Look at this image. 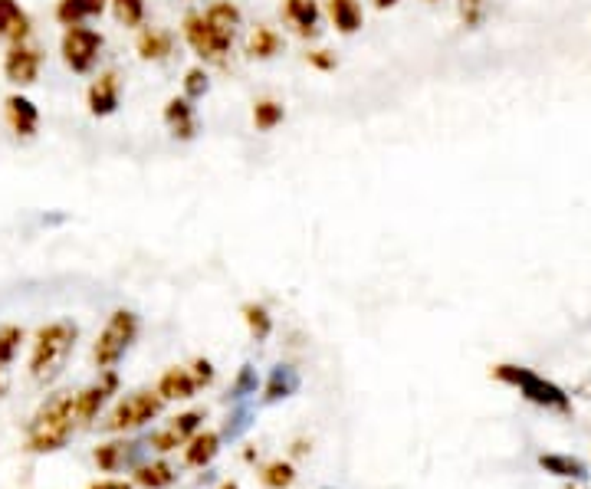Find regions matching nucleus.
Masks as SVG:
<instances>
[{
    "label": "nucleus",
    "instance_id": "1",
    "mask_svg": "<svg viewBox=\"0 0 591 489\" xmlns=\"http://www.w3.org/2000/svg\"><path fill=\"white\" fill-rule=\"evenodd\" d=\"M79 414H76V394L60 391L50 401L40 404V411L33 414L30 430H27V450L30 453H56L69 444V437L76 434Z\"/></svg>",
    "mask_w": 591,
    "mask_h": 489
},
{
    "label": "nucleus",
    "instance_id": "2",
    "mask_svg": "<svg viewBox=\"0 0 591 489\" xmlns=\"http://www.w3.org/2000/svg\"><path fill=\"white\" fill-rule=\"evenodd\" d=\"M79 339V329L69 319H56L50 325H43L33 339V352H30V375L40 384H53L63 375V368L73 355Z\"/></svg>",
    "mask_w": 591,
    "mask_h": 489
},
{
    "label": "nucleus",
    "instance_id": "3",
    "mask_svg": "<svg viewBox=\"0 0 591 489\" xmlns=\"http://www.w3.org/2000/svg\"><path fill=\"white\" fill-rule=\"evenodd\" d=\"M493 378L509 384V388H516L526 401L539 404V407H549V411H562L565 414L572 407L569 394H565L559 384L546 381L542 375H536L532 368H523V365H496L493 368Z\"/></svg>",
    "mask_w": 591,
    "mask_h": 489
},
{
    "label": "nucleus",
    "instance_id": "4",
    "mask_svg": "<svg viewBox=\"0 0 591 489\" xmlns=\"http://www.w3.org/2000/svg\"><path fill=\"white\" fill-rule=\"evenodd\" d=\"M138 339V316L132 309H115L109 322L102 325L96 345H92V362L96 368L109 371L125 358V352L132 348V342Z\"/></svg>",
    "mask_w": 591,
    "mask_h": 489
},
{
    "label": "nucleus",
    "instance_id": "5",
    "mask_svg": "<svg viewBox=\"0 0 591 489\" xmlns=\"http://www.w3.org/2000/svg\"><path fill=\"white\" fill-rule=\"evenodd\" d=\"M181 37L184 43L191 46V50L201 56L204 63H227L230 56V46H234V37L224 30H217L211 20H207L201 10H191V14H184L181 20Z\"/></svg>",
    "mask_w": 591,
    "mask_h": 489
},
{
    "label": "nucleus",
    "instance_id": "6",
    "mask_svg": "<svg viewBox=\"0 0 591 489\" xmlns=\"http://www.w3.org/2000/svg\"><path fill=\"white\" fill-rule=\"evenodd\" d=\"M165 411V398L158 394V388H142V391H132L129 398H122L119 404L112 407L106 430L109 434H129V430L145 427L148 421H155V417Z\"/></svg>",
    "mask_w": 591,
    "mask_h": 489
},
{
    "label": "nucleus",
    "instance_id": "7",
    "mask_svg": "<svg viewBox=\"0 0 591 489\" xmlns=\"http://www.w3.org/2000/svg\"><path fill=\"white\" fill-rule=\"evenodd\" d=\"M102 46H106L102 33L86 27V23H79V27H66L63 40H60V53H63L66 69L69 73H76V76H89L102 60Z\"/></svg>",
    "mask_w": 591,
    "mask_h": 489
},
{
    "label": "nucleus",
    "instance_id": "8",
    "mask_svg": "<svg viewBox=\"0 0 591 489\" xmlns=\"http://www.w3.org/2000/svg\"><path fill=\"white\" fill-rule=\"evenodd\" d=\"M40 69H43V50L33 46L30 40L14 43L4 56V76L14 86H33L40 79Z\"/></svg>",
    "mask_w": 591,
    "mask_h": 489
},
{
    "label": "nucleus",
    "instance_id": "9",
    "mask_svg": "<svg viewBox=\"0 0 591 489\" xmlns=\"http://www.w3.org/2000/svg\"><path fill=\"white\" fill-rule=\"evenodd\" d=\"M86 106L96 119H109V115L119 112L122 106V76L109 69V73H99L86 89Z\"/></svg>",
    "mask_w": 591,
    "mask_h": 489
},
{
    "label": "nucleus",
    "instance_id": "10",
    "mask_svg": "<svg viewBox=\"0 0 591 489\" xmlns=\"http://www.w3.org/2000/svg\"><path fill=\"white\" fill-rule=\"evenodd\" d=\"M201 421H204V414L201 411H184V414H178V417H171V421L161 427V430H155L152 434V450H158V453H171V450H178V447H184L188 440L201 430Z\"/></svg>",
    "mask_w": 591,
    "mask_h": 489
},
{
    "label": "nucleus",
    "instance_id": "11",
    "mask_svg": "<svg viewBox=\"0 0 591 489\" xmlns=\"http://www.w3.org/2000/svg\"><path fill=\"white\" fill-rule=\"evenodd\" d=\"M119 391V375H115V368L102 371L99 381H92L89 388H83L76 394V414H79V424H89L96 421V414L102 411V407L109 404L112 394Z\"/></svg>",
    "mask_w": 591,
    "mask_h": 489
},
{
    "label": "nucleus",
    "instance_id": "12",
    "mask_svg": "<svg viewBox=\"0 0 591 489\" xmlns=\"http://www.w3.org/2000/svg\"><path fill=\"white\" fill-rule=\"evenodd\" d=\"M161 119H165L168 132L178 138V142H194L197 132H201V119H197V109L191 99L175 96L165 102V112H161Z\"/></svg>",
    "mask_w": 591,
    "mask_h": 489
},
{
    "label": "nucleus",
    "instance_id": "13",
    "mask_svg": "<svg viewBox=\"0 0 591 489\" xmlns=\"http://www.w3.org/2000/svg\"><path fill=\"white\" fill-rule=\"evenodd\" d=\"M4 119H7L10 132H14L17 138H33L40 132L37 102H33L30 96H20V92H14V96L4 99Z\"/></svg>",
    "mask_w": 591,
    "mask_h": 489
},
{
    "label": "nucleus",
    "instance_id": "14",
    "mask_svg": "<svg viewBox=\"0 0 591 489\" xmlns=\"http://www.w3.org/2000/svg\"><path fill=\"white\" fill-rule=\"evenodd\" d=\"M283 20L299 37L316 40L322 33V7L319 0H283Z\"/></svg>",
    "mask_w": 591,
    "mask_h": 489
},
{
    "label": "nucleus",
    "instance_id": "15",
    "mask_svg": "<svg viewBox=\"0 0 591 489\" xmlns=\"http://www.w3.org/2000/svg\"><path fill=\"white\" fill-rule=\"evenodd\" d=\"M135 53L142 56L145 63H165L175 56V37L161 27H138Z\"/></svg>",
    "mask_w": 591,
    "mask_h": 489
},
{
    "label": "nucleus",
    "instance_id": "16",
    "mask_svg": "<svg viewBox=\"0 0 591 489\" xmlns=\"http://www.w3.org/2000/svg\"><path fill=\"white\" fill-rule=\"evenodd\" d=\"M33 33V20L23 10L17 0H0V40L14 43H27Z\"/></svg>",
    "mask_w": 591,
    "mask_h": 489
},
{
    "label": "nucleus",
    "instance_id": "17",
    "mask_svg": "<svg viewBox=\"0 0 591 489\" xmlns=\"http://www.w3.org/2000/svg\"><path fill=\"white\" fill-rule=\"evenodd\" d=\"M106 10H109V0H56L53 17L60 27H79V23L102 17Z\"/></svg>",
    "mask_w": 591,
    "mask_h": 489
},
{
    "label": "nucleus",
    "instance_id": "18",
    "mask_svg": "<svg viewBox=\"0 0 591 489\" xmlns=\"http://www.w3.org/2000/svg\"><path fill=\"white\" fill-rule=\"evenodd\" d=\"M326 14H329V23L335 27V33H342V37H352V33L365 27L362 0H326Z\"/></svg>",
    "mask_w": 591,
    "mask_h": 489
},
{
    "label": "nucleus",
    "instance_id": "19",
    "mask_svg": "<svg viewBox=\"0 0 591 489\" xmlns=\"http://www.w3.org/2000/svg\"><path fill=\"white\" fill-rule=\"evenodd\" d=\"M299 384H303V378H299V371L293 365H276L270 371V378H266L263 401L266 404H276V401H283V398H293V394L299 391Z\"/></svg>",
    "mask_w": 591,
    "mask_h": 489
},
{
    "label": "nucleus",
    "instance_id": "20",
    "mask_svg": "<svg viewBox=\"0 0 591 489\" xmlns=\"http://www.w3.org/2000/svg\"><path fill=\"white\" fill-rule=\"evenodd\" d=\"M283 53V37L276 33L273 27H266V23H257V27L250 30V37H247V56L250 60H276V56Z\"/></svg>",
    "mask_w": 591,
    "mask_h": 489
},
{
    "label": "nucleus",
    "instance_id": "21",
    "mask_svg": "<svg viewBox=\"0 0 591 489\" xmlns=\"http://www.w3.org/2000/svg\"><path fill=\"white\" fill-rule=\"evenodd\" d=\"M217 453H220V434H214V430H204L201 434V430H197L188 444H184V463L194 470H204Z\"/></svg>",
    "mask_w": 591,
    "mask_h": 489
},
{
    "label": "nucleus",
    "instance_id": "22",
    "mask_svg": "<svg viewBox=\"0 0 591 489\" xmlns=\"http://www.w3.org/2000/svg\"><path fill=\"white\" fill-rule=\"evenodd\" d=\"M158 394L165 401H191L194 394H197V381L191 378V371L188 368H168L165 375H161L158 381Z\"/></svg>",
    "mask_w": 591,
    "mask_h": 489
},
{
    "label": "nucleus",
    "instance_id": "23",
    "mask_svg": "<svg viewBox=\"0 0 591 489\" xmlns=\"http://www.w3.org/2000/svg\"><path fill=\"white\" fill-rule=\"evenodd\" d=\"M138 450H142V447H138V444H129V440H109V444L96 447V463H99V470L119 473V470H125V463L135 460Z\"/></svg>",
    "mask_w": 591,
    "mask_h": 489
},
{
    "label": "nucleus",
    "instance_id": "24",
    "mask_svg": "<svg viewBox=\"0 0 591 489\" xmlns=\"http://www.w3.org/2000/svg\"><path fill=\"white\" fill-rule=\"evenodd\" d=\"M201 14L211 20L217 30L230 33V37H237V30L243 27V10L234 4V0H214V4H207Z\"/></svg>",
    "mask_w": 591,
    "mask_h": 489
},
{
    "label": "nucleus",
    "instance_id": "25",
    "mask_svg": "<svg viewBox=\"0 0 591 489\" xmlns=\"http://www.w3.org/2000/svg\"><path fill=\"white\" fill-rule=\"evenodd\" d=\"M539 467L552 473V476H562V480H585L588 467L578 457H565V453H542L539 457Z\"/></svg>",
    "mask_w": 591,
    "mask_h": 489
},
{
    "label": "nucleus",
    "instance_id": "26",
    "mask_svg": "<svg viewBox=\"0 0 591 489\" xmlns=\"http://www.w3.org/2000/svg\"><path fill=\"white\" fill-rule=\"evenodd\" d=\"M135 483L145 486V489H168L171 483H175V470H171V463H165V460L138 463V467H135Z\"/></svg>",
    "mask_w": 591,
    "mask_h": 489
},
{
    "label": "nucleus",
    "instance_id": "27",
    "mask_svg": "<svg viewBox=\"0 0 591 489\" xmlns=\"http://www.w3.org/2000/svg\"><path fill=\"white\" fill-rule=\"evenodd\" d=\"M283 122H286L283 102H276V99L253 102V128H257V132H273V128H280Z\"/></svg>",
    "mask_w": 591,
    "mask_h": 489
},
{
    "label": "nucleus",
    "instance_id": "28",
    "mask_svg": "<svg viewBox=\"0 0 591 489\" xmlns=\"http://www.w3.org/2000/svg\"><path fill=\"white\" fill-rule=\"evenodd\" d=\"M109 10H112V17L122 23V27L138 30V27H145L148 0H109Z\"/></svg>",
    "mask_w": 591,
    "mask_h": 489
},
{
    "label": "nucleus",
    "instance_id": "29",
    "mask_svg": "<svg viewBox=\"0 0 591 489\" xmlns=\"http://www.w3.org/2000/svg\"><path fill=\"white\" fill-rule=\"evenodd\" d=\"M240 312H243V322H247V329H250L253 339H257V342L270 339V335H273V316H270V309H266L263 302H247Z\"/></svg>",
    "mask_w": 591,
    "mask_h": 489
},
{
    "label": "nucleus",
    "instance_id": "30",
    "mask_svg": "<svg viewBox=\"0 0 591 489\" xmlns=\"http://www.w3.org/2000/svg\"><path fill=\"white\" fill-rule=\"evenodd\" d=\"M260 483L266 489H289L296 483V467L289 460H273V463H266L263 473H260Z\"/></svg>",
    "mask_w": 591,
    "mask_h": 489
},
{
    "label": "nucleus",
    "instance_id": "31",
    "mask_svg": "<svg viewBox=\"0 0 591 489\" xmlns=\"http://www.w3.org/2000/svg\"><path fill=\"white\" fill-rule=\"evenodd\" d=\"M23 329L20 325H0V365H10L20 352Z\"/></svg>",
    "mask_w": 591,
    "mask_h": 489
},
{
    "label": "nucleus",
    "instance_id": "32",
    "mask_svg": "<svg viewBox=\"0 0 591 489\" xmlns=\"http://www.w3.org/2000/svg\"><path fill=\"white\" fill-rule=\"evenodd\" d=\"M457 14L463 20V27L477 30L486 20V14H490V0H457Z\"/></svg>",
    "mask_w": 591,
    "mask_h": 489
},
{
    "label": "nucleus",
    "instance_id": "33",
    "mask_svg": "<svg viewBox=\"0 0 591 489\" xmlns=\"http://www.w3.org/2000/svg\"><path fill=\"white\" fill-rule=\"evenodd\" d=\"M257 388H260L257 368H253V365H243V368L237 371L234 384H230V398H234V401H243V398H250V394H257Z\"/></svg>",
    "mask_w": 591,
    "mask_h": 489
},
{
    "label": "nucleus",
    "instance_id": "34",
    "mask_svg": "<svg viewBox=\"0 0 591 489\" xmlns=\"http://www.w3.org/2000/svg\"><path fill=\"white\" fill-rule=\"evenodd\" d=\"M207 89H211V79H207V69L204 66H194L184 73V99L197 102L201 96H207Z\"/></svg>",
    "mask_w": 591,
    "mask_h": 489
},
{
    "label": "nucleus",
    "instance_id": "35",
    "mask_svg": "<svg viewBox=\"0 0 591 489\" xmlns=\"http://www.w3.org/2000/svg\"><path fill=\"white\" fill-rule=\"evenodd\" d=\"M250 427V411L247 407H237L234 414L227 417V427H224V437H240L243 430Z\"/></svg>",
    "mask_w": 591,
    "mask_h": 489
},
{
    "label": "nucleus",
    "instance_id": "36",
    "mask_svg": "<svg viewBox=\"0 0 591 489\" xmlns=\"http://www.w3.org/2000/svg\"><path fill=\"white\" fill-rule=\"evenodd\" d=\"M188 371H191V378L197 381V388H207V384H214V365L207 362V358H194V365Z\"/></svg>",
    "mask_w": 591,
    "mask_h": 489
},
{
    "label": "nucleus",
    "instance_id": "37",
    "mask_svg": "<svg viewBox=\"0 0 591 489\" xmlns=\"http://www.w3.org/2000/svg\"><path fill=\"white\" fill-rule=\"evenodd\" d=\"M306 60H309L312 69H322V73H329V69L339 66V63H335V53H329V50H309Z\"/></svg>",
    "mask_w": 591,
    "mask_h": 489
},
{
    "label": "nucleus",
    "instance_id": "38",
    "mask_svg": "<svg viewBox=\"0 0 591 489\" xmlns=\"http://www.w3.org/2000/svg\"><path fill=\"white\" fill-rule=\"evenodd\" d=\"M89 489H132V483H125V480H102V483L89 486Z\"/></svg>",
    "mask_w": 591,
    "mask_h": 489
},
{
    "label": "nucleus",
    "instance_id": "39",
    "mask_svg": "<svg viewBox=\"0 0 591 489\" xmlns=\"http://www.w3.org/2000/svg\"><path fill=\"white\" fill-rule=\"evenodd\" d=\"M372 4H375L378 10H391V7H398L401 0H372Z\"/></svg>",
    "mask_w": 591,
    "mask_h": 489
},
{
    "label": "nucleus",
    "instance_id": "40",
    "mask_svg": "<svg viewBox=\"0 0 591 489\" xmlns=\"http://www.w3.org/2000/svg\"><path fill=\"white\" fill-rule=\"evenodd\" d=\"M7 394V365H0V398Z\"/></svg>",
    "mask_w": 591,
    "mask_h": 489
},
{
    "label": "nucleus",
    "instance_id": "41",
    "mask_svg": "<svg viewBox=\"0 0 591 489\" xmlns=\"http://www.w3.org/2000/svg\"><path fill=\"white\" fill-rule=\"evenodd\" d=\"M306 450H309V444H306V440H296V444H293V453H296V457H303Z\"/></svg>",
    "mask_w": 591,
    "mask_h": 489
},
{
    "label": "nucleus",
    "instance_id": "42",
    "mask_svg": "<svg viewBox=\"0 0 591 489\" xmlns=\"http://www.w3.org/2000/svg\"><path fill=\"white\" fill-rule=\"evenodd\" d=\"M220 489H240L237 483H224V486H220Z\"/></svg>",
    "mask_w": 591,
    "mask_h": 489
},
{
    "label": "nucleus",
    "instance_id": "43",
    "mask_svg": "<svg viewBox=\"0 0 591 489\" xmlns=\"http://www.w3.org/2000/svg\"><path fill=\"white\" fill-rule=\"evenodd\" d=\"M427 4H434V0H427Z\"/></svg>",
    "mask_w": 591,
    "mask_h": 489
}]
</instances>
